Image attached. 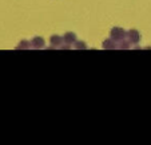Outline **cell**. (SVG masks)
Instances as JSON below:
<instances>
[{"label":"cell","mask_w":151,"mask_h":145,"mask_svg":"<svg viewBox=\"0 0 151 145\" xmlns=\"http://www.w3.org/2000/svg\"><path fill=\"white\" fill-rule=\"evenodd\" d=\"M51 44L54 46V47H59L60 44L63 43V38L62 36H58V35H54V36H51Z\"/></svg>","instance_id":"5"},{"label":"cell","mask_w":151,"mask_h":145,"mask_svg":"<svg viewBox=\"0 0 151 145\" xmlns=\"http://www.w3.org/2000/svg\"><path fill=\"white\" fill-rule=\"evenodd\" d=\"M120 42H122V40H120ZM119 48H130V42H122Z\"/></svg>","instance_id":"9"},{"label":"cell","mask_w":151,"mask_h":145,"mask_svg":"<svg viewBox=\"0 0 151 145\" xmlns=\"http://www.w3.org/2000/svg\"><path fill=\"white\" fill-rule=\"evenodd\" d=\"M28 47H31V46L28 44V42H27V40L22 42V43H20V46H17V48H28Z\"/></svg>","instance_id":"8"},{"label":"cell","mask_w":151,"mask_h":145,"mask_svg":"<svg viewBox=\"0 0 151 145\" xmlns=\"http://www.w3.org/2000/svg\"><path fill=\"white\" fill-rule=\"evenodd\" d=\"M44 44H46V42L40 36H35L34 39L31 40V47H34V48H43Z\"/></svg>","instance_id":"3"},{"label":"cell","mask_w":151,"mask_h":145,"mask_svg":"<svg viewBox=\"0 0 151 145\" xmlns=\"http://www.w3.org/2000/svg\"><path fill=\"white\" fill-rule=\"evenodd\" d=\"M103 48H109V50H114V48H116V44H115L114 42H112V39H107L103 42Z\"/></svg>","instance_id":"6"},{"label":"cell","mask_w":151,"mask_h":145,"mask_svg":"<svg viewBox=\"0 0 151 145\" xmlns=\"http://www.w3.org/2000/svg\"><path fill=\"white\" fill-rule=\"evenodd\" d=\"M63 40H64L67 44H72V43L76 42V35L72 34V32H67V34H64V36H63Z\"/></svg>","instance_id":"4"},{"label":"cell","mask_w":151,"mask_h":145,"mask_svg":"<svg viewBox=\"0 0 151 145\" xmlns=\"http://www.w3.org/2000/svg\"><path fill=\"white\" fill-rule=\"evenodd\" d=\"M126 38V31L120 27H114L111 30V39L115 40V42H120Z\"/></svg>","instance_id":"1"},{"label":"cell","mask_w":151,"mask_h":145,"mask_svg":"<svg viewBox=\"0 0 151 145\" xmlns=\"http://www.w3.org/2000/svg\"><path fill=\"white\" fill-rule=\"evenodd\" d=\"M75 48H80V50H84V48H87V46H86L84 42H75Z\"/></svg>","instance_id":"7"},{"label":"cell","mask_w":151,"mask_h":145,"mask_svg":"<svg viewBox=\"0 0 151 145\" xmlns=\"http://www.w3.org/2000/svg\"><path fill=\"white\" fill-rule=\"evenodd\" d=\"M126 36H127L128 42L132 43V44H137L140 42V34L137 30H130L128 32H126Z\"/></svg>","instance_id":"2"}]
</instances>
